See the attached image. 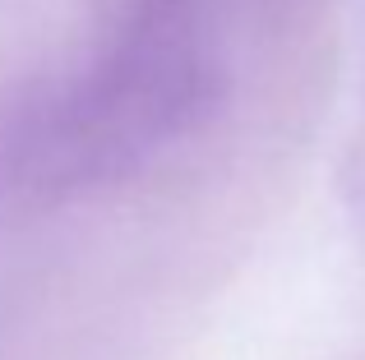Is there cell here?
I'll use <instances>...</instances> for the list:
<instances>
[{
    "instance_id": "1",
    "label": "cell",
    "mask_w": 365,
    "mask_h": 360,
    "mask_svg": "<svg viewBox=\"0 0 365 360\" xmlns=\"http://www.w3.org/2000/svg\"><path fill=\"white\" fill-rule=\"evenodd\" d=\"M213 92L217 60L199 0H139L116 46L24 125L19 171L61 189L107 180L180 139Z\"/></svg>"
}]
</instances>
